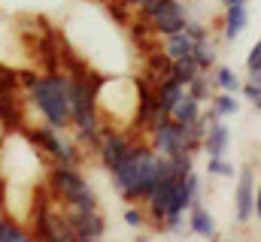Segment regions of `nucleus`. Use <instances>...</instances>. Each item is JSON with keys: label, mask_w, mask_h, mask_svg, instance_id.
<instances>
[{"label": "nucleus", "mask_w": 261, "mask_h": 242, "mask_svg": "<svg viewBox=\"0 0 261 242\" xmlns=\"http://www.w3.org/2000/svg\"><path fill=\"white\" fill-rule=\"evenodd\" d=\"M125 224H128V227H143V224H146V209L130 206L128 212H125Z\"/></svg>", "instance_id": "412c9836"}, {"label": "nucleus", "mask_w": 261, "mask_h": 242, "mask_svg": "<svg viewBox=\"0 0 261 242\" xmlns=\"http://www.w3.org/2000/svg\"><path fill=\"white\" fill-rule=\"evenodd\" d=\"M255 106H258V109H261V97H258V100H255Z\"/></svg>", "instance_id": "bb28decb"}, {"label": "nucleus", "mask_w": 261, "mask_h": 242, "mask_svg": "<svg viewBox=\"0 0 261 242\" xmlns=\"http://www.w3.org/2000/svg\"><path fill=\"white\" fill-rule=\"evenodd\" d=\"M18 82H21L24 103H31L40 112L43 124L70 130L73 106H70V73L67 70H55V73L24 70V73H18Z\"/></svg>", "instance_id": "f03ea898"}, {"label": "nucleus", "mask_w": 261, "mask_h": 242, "mask_svg": "<svg viewBox=\"0 0 261 242\" xmlns=\"http://www.w3.org/2000/svg\"><path fill=\"white\" fill-rule=\"evenodd\" d=\"M155 88V106H158V112H164V115H170L173 112V106L186 97V85L182 82H176L173 76H167V79H161V82H155L152 85Z\"/></svg>", "instance_id": "6e6552de"}, {"label": "nucleus", "mask_w": 261, "mask_h": 242, "mask_svg": "<svg viewBox=\"0 0 261 242\" xmlns=\"http://www.w3.org/2000/svg\"><path fill=\"white\" fill-rule=\"evenodd\" d=\"M192 58L197 60V67H200V70H213V67H216V46H213V40H210V37L197 40Z\"/></svg>", "instance_id": "f3484780"}, {"label": "nucleus", "mask_w": 261, "mask_h": 242, "mask_svg": "<svg viewBox=\"0 0 261 242\" xmlns=\"http://www.w3.org/2000/svg\"><path fill=\"white\" fill-rule=\"evenodd\" d=\"M255 215H258V221H261V185L255 188Z\"/></svg>", "instance_id": "b1692460"}, {"label": "nucleus", "mask_w": 261, "mask_h": 242, "mask_svg": "<svg viewBox=\"0 0 261 242\" xmlns=\"http://www.w3.org/2000/svg\"><path fill=\"white\" fill-rule=\"evenodd\" d=\"M24 239H31V227H24L21 218L3 215V221H0V242H24Z\"/></svg>", "instance_id": "ddd939ff"}, {"label": "nucleus", "mask_w": 261, "mask_h": 242, "mask_svg": "<svg viewBox=\"0 0 261 242\" xmlns=\"http://www.w3.org/2000/svg\"><path fill=\"white\" fill-rule=\"evenodd\" d=\"M107 173H110V179L116 185V191L128 203H146V197L152 194V188L158 182L173 176V167H170V158L158 155L149 142L134 139L130 148Z\"/></svg>", "instance_id": "f257e3e1"}, {"label": "nucleus", "mask_w": 261, "mask_h": 242, "mask_svg": "<svg viewBox=\"0 0 261 242\" xmlns=\"http://www.w3.org/2000/svg\"><path fill=\"white\" fill-rule=\"evenodd\" d=\"M240 109V103L234 100V94H228V91H222V94H213L210 97V112H216L219 118H228V115H234Z\"/></svg>", "instance_id": "dca6fc26"}, {"label": "nucleus", "mask_w": 261, "mask_h": 242, "mask_svg": "<svg viewBox=\"0 0 261 242\" xmlns=\"http://www.w3.org/2000/svg\"><path fill=\"white\" fill-rule=\"evenodd\" d=\"M186 21H189V9H186V3H182V0H167V3H161V6L146 18L149 31H152L155 37L176 34V31H182V27H186Z\"/></svg>", "instance_id": "20e7f679"}, {"label": "nucleus", "mask_w": 261, "mask_h": 242, "mask_svg": "<svg viewBox=\"0 0 261 242\" xmlns=\"http://www.w3.org/2000/svg\"><path fill=\"white\" fill-rule=\"evenodd\" d=\"M0 221H3V218H0Z\"/></svg>", "instance_id": "cd10ccee"}, {"label": "nucleus", "mask_w": 261, "mask_h": 242, "mask_svg": "<svg viewBox=\"0 0 261 242\" xmlns=\"http://www.w3.org/2000/svg\"><path fill=\"white\" fill-rule=\"evenodd\" d=\"M234 212H237V221L246 224L252 215H255V176L252 170H240V182H237V194H234Z\"/></svg>", "instance_id": "423d86ee"}, {"label": "nucleus", "mask_w": 261, "mask_h": 242, "mask_svg": "<svg viewBox=\"0 0 261 242\" xmlns=\"http://www.w3.org/2000/svg\"><path fill=\"white\" fill-rule=\"evenodd\" d=\"M206 173H210V176H225V179H231V176H234V164H228L225 155H222V158H210V161H206Z\"/></svg>", "instance_id": "6ab92c4d"}, {"label": "nucleus", "mask_w": 261, "mask_h": 242, "mask_svg": "<svg viewBox=\"0 0 261 242\" xmlns=\"http://www.w3.org/2000/svg\"><path fill=\"white\" fill-rule=\"evenodd\" d=\"M249 24V12H246V3H231L228 12H225V40L234 43Z\"/></svg>", "instance_id": "9d476101"}, {"label": "nucleus", "mask_w": 261, "mask_h": 242, "mask_svg": "<svg viewBox=\"0 0 261 242\" xmlns=\"http://www.w3.org/2000/svg\"><path fill=\"white\" fill-rule=\"evenodd\" d=\"M197 73H200V67H197V60L192 55L189 58H179V60H170V76L176 82H182V85H189Z\"/></svg>", "instance_id": "2eb2a0df"}, {"label": "nucleus", "mask_w": 261, "mask_h": 242, "mask_svg": "<svg viewBox=\"0 0 261 242\" xmlns=\"http://www.w3.org/2000/svg\"><path fill=\"white\" fill-rule=\"evenodd\" d=\"M49 191L64 209H100L97 191L79 173V167L49 161Z\"/></svg>", "instance_id": "7ed1b4c3"}, {"label": "nucleus", "mask_w": 261, "mask_h": 242, "mask_svg": "<svg viewBox=\"0 0 261 242\" xmlns=\"http://www.w3.org/2000/svg\"><path fill=\"white\" fill-rule=\"evenodd\" d=\"M64 215L70 230H73V239H100L107 233V221H103L100 209H64Z\"/></svg>", "instance_id": "39448f33"}, {"label": "nucleus", "mask_w": 261, "mask_h": 242, "mask_svg": "<svg viewBox=\"0 0 261 242\" xmlns=\"http://www.w3.org/2000/svg\"><path fill=\"white\" fill-rule=\"evenodd\" d=\"M231 3H246V0H225V6H231Z\"/></svg>", "instance_id": "a878e982"}, {"label": "nucleus", "mask_w": 261, "mask_h": 242, "mask_svg": "<svg viewBox=\"0 0 261 242\" xmlns=\"http://www.w3.org/2000/svg\"><path fill=\"white\" fill-rule=\"evenodd\" d=\"M189 230L197 233V236H206V239L216 236V221H213L210 209H203L200 203H195V206L189 209Z\"/></svg>", "instance_id": "9b49d317"}, {"label": "nucleus", "mask_w": 261, "mask_h": 242, "mask_svg": "<svg viewBox=\"0 0 261 242\" xmlns=\"http://www.w3.org/2000/svg\"><path fill=\"white\" fill-rule=\"evenodd\" d=\"M213 85L219 91H228V94H237L243 88V82L237 79V73L231 67H213Z\"/></svg>", "instance_id": "4468645a"}, {"label": "nucleus", "mask_w": 261, "mask_h": 242, "mask_svg": "<svg viewBox=\"0 0 261 242\" xmlns=\"http://www.w3.org/2000/svg\"><path fill=\"white\" fill-rule=\"evenodd\" d=\"M186 88H189V94H192L195 100H200V103L213 97V79H210V73H206V70H200V73H197Z\"/></svg>", "instance_id": "a211bd4d"}, {"label": "nucleus", "mask_w": 261, "mask_h": 242, "mask_svg": "<svg viewBox=\"0 0 261 242\" xmlns=\"http://www.w3.org/2000/svg\"><path fill=\"white\" fill-rule=\"evenodd\" d=\"M164 43H161V55L167 60H179V58H189L192 52H195V43L186 31H176V34H167V37H161Z\"/></svg>", "instance_id": "1a4fd4ad"}, {"label": "nucleus", "mask_w": 261, "mask_h": 242, "mask_svg": "<svg viewBox=\"0 0 261 242\" xmlns=\"http://www.w3.org/2000/svg\"><path fill=\"white\" fill-rule=\"evenodd\" d=\"M249 82H255L261 88V70H252V73H249Z\"/></svg>", "instance_id": "393cba45"}, {"label": "nucleus", "mask_w": 261, "mask_h": 242, "mask_svg": "<svg viewBox=\"0 0 261 242\" xmlns=\"http://www.w3.org/2000/svg\"><path fill=\"white\" fill-rule=\"evenodd\" d=\"M192 40H203V37H210V27L203 24V21H197V18H192L189 15V21H186V27H182Z\"/></svg>", "instance_id": "aec40b11"}, {"label": "nucleus", "mask_w": 261, "mask_h": 242, "mask_svg": "<svg viewBox=\"0 0 261 242\" xmlns=\"http://www.w3.org/2000/svg\"><path fill=\"white\" fill-rule=\"evenodd\" d=\"M228 142H231V130L222 124V118L216 112H210V124L203 130V139H200V148L206 152V158H222L228 152Z\"/></svg>", "instance_id": "0eeeda50"}, {"label": "nucleus", "mask_w": 261, "mask_h": 242, "mask_svg": "<svg viewBox=\"0 0 261 242\" xmlns=\"http://www.w3.org/2000/svg\"><path fill=\"white\" fill-rule=\"evenodd\" d=\"M240 91H243V94H246V97H249L252 103H255V100H258V97H261V88H258V85H255V82H246V85H243Z\"/></svg>", "instance_id": "5701e85b"}, {"label": "nucleus", "mask_w": 261, "mask_h": 242, "mask_svg": "<svg viewBox=\"0 0 261 242\" xmlns=\"http://www.w3.org/2000/svg\"><path fill=\"white\" fill-rule=\"evenodd\" d=\"M170 115L179 121V124H197L200 115H203V112H200V100H195V97L186 91V97L173 106V112H170Z\"/></svg>", "instance_id": "f8f14e48"}, {"label": "nucleus", "mask_w": 261, "mask_h": 242, "mask_svg": "<svg viewBox=\"0 0 261 242\" xmlns=\"http://www.w3.org/2000/svg\"><path fill=\"white\" fill-rule=\"evenodd\" d=\"M246 67H249V73H252V70H261V43L252 46V52H249V58H246Z\"/></svg>", "instance_id": "4be33fe9"}]
</instances>
